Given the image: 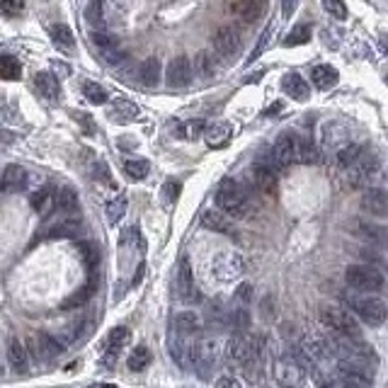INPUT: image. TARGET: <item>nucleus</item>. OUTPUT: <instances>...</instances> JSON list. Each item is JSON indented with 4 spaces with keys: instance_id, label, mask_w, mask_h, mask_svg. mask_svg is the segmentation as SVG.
<instances>
[{
    "instance_id": "nucleus-39",
    "label": "nucleus",
    "mask_w": 388,
    "mask_h": 388,
    "mask_svg": "<svg viewBox=\"0 0 388 388\" xmlns=\"http://www.w3.org/2000/svg\"><path fill=\"white\" fill-rule=\"evenodd\" d=\"M352 230H354V235H359V238L383 240V228H381V226L364 224V221H352Z\"/></svg>"
},
{
    "instance_id": "nucleus-21",
    "label": "nucleus",
    "mask_w": 388,
    "mask_h": 388,
    "mask_svg": "<svg viewBox=\"0 0 388 388\" xmlns=\"http://www.w3.org/2000/svg\"><path fill=\"white\" fill-rule=\"evenodd\" d=\"M349 168H352V175H354L352 182L354 184H362L364 180H369L378 170V158H376V155H364L362 153L352 165H349Z\"/></svg>"
},
{
    "instance_id": "nucleus-29",
    "label": "nucleus",
    "mask_w": 388,
    "mask_h": 388,
    "mask_svg": "<svg viewBox=\"0 0 388 388\" xmlns=\"http://www.w3.org/2000/svg\"><path fill=\"white\" fill-rule=\"evenodd\" d=\"M25 182H27V173L20 165H8V168L3 170V175H0L3 189H20V187H25Z\"/></svg>"
},
{
    "instance_id": "nucleus-40",
    "label": "nucleus",
    "mask_w": 388,
    "mask_h": 388,
    "mask_svg": "<svg viewBox=\"0 0 388 388\" xmlns=\"http://www.w3.org/2000/svg\"><path fill=\"white\" fill-rule=\"evenodd\" d=\"M52 36L61 49H73V44H76V36H73V32L66 25H54Z\"/></svg>"
},
{
    "instance_id": "nucleus-41",
    "label": "nucleus",
    "mask_w": 388,
    "mask_h": 388,
    "mask_svg": "<svg viewBox=\"0 0 388 388\" xmlns=\"http://www.w3.org/2000/svg\"><path fill=\"white\" fill-rule=\"evenodd\" d=\"M124 173L131 180H143L151 173V165H149V160H127V163H124Z\"/></svg>"
},
{
    "instance_id": "nucleus-10",
    "label": "nucleus",
    "mask_w": 388,
    "mask_h": 388,
    "mask_svg": "<svg viewBox=\"0 0 388 388\" xmlns=\"http://www.w3.org/2000/svg\"><path fill=\"white\" fill-rule=\"evenodd\" d=\"M272 158H274L277 168H286L291 160H297V136L289 131L279 133V138L274 141V149H272Z\"/></svg>"
},
{
    "instance_id": "nucleus-44",
    "label": "nucleus",
    "mask_w": 388,
    "mask_h": 388,
    "mask_svg": "<svg viewBox=\"0 0 388 388\" xmlns=\"http://www.w3.org/2000/svg\"><path fill=\"white\" fill-rule=\"evenodd\" d=\"M323 8L330 17L335 20H347V6H345V0H323Z\"/></svg>"
},
{
    "instance_id": "nucleus-11",
    "label": "nucleus",
    "mask_w": 388,
    "mask_h": 388,
    "mask_svg": "<svg viewBox=\"0 0 388 388\" xmlns=\"http://www.w3.org/2000/svg\"><path fill=\"white\" fill-rule=\"evenodd\" d=\"M252 354V343H250V337L246 335V332H235L233 337L228 340V345H226V359L233 364H243L250 359Z\"/></svg>"
},
{
    "instance_id": "nucleus-32",
    "label": "nucleus",
    "mask_w": 388,
    "mask_h": 388,
    "mask_svg": "<svg viewBox=\"0 0 388 388\" xmlns=\"http://www.w3.org/2000/svg\"><path fill=\"white\" fill-rule=\"evenodd\" d=\"M297 160H301V163H306V165L318 160V151L308 136H297Z\"/></svg>"
},
{
    "instance_id": "nucleus-16",
    "label": "nucleus",
    "mask_w": 388,
    "mask_h": 388,
    "mask_svg": "<svg viewBox=\"0 0 388 388\" xmlns=\"http://www.w3.org/2000/svg\"><path fill=\"white\" fill-rule=\"evenodd\" d=\"M362 211H367L369 216H376V219H383L388 214V200L386 192L381 187H371L362 194Z\"/></svg>"
},
{
    "instance_id": "nucleus-14",
    "label": "nucleus",
    "mask_w": 388,
    "mask_h": 388,
    "mask_svg": "<svg viewBox=\"0 0 388 388\" xmlns=\"http://www.w3.org/2000/svg\"><path fill=\"white\" fill-rule=\"evenodd\" d=\"M267 8H270L267 0H235L233 6H230V12L246 22H257L265 17Z\"/></svg>"
},
{
    "instance_id": "nucleus-26",
    "label": "nucleus",
    "mask_w": 388,
    "mask_h": 388,
    "mask_svg": "<svg viewBox=\"0 0 388 388\" xmlns=\"http://www.w3.org/2000/svg\"><path fill=\"white\" fill-rule=\"evenodd\" d=\"M138 114H141V109H138L136 105L127 103V100H117V103H112V107H109V117H112L114 122H119V124L136 122Z\"/></svg>"
},
{
    "instance_id": "nucleus-36",
    "label": "nucleus",
    "mask_w": 388,
    "mask_h": 388,
    "mask_svg": "<svg viewBox=\"0 0 388 388\" xmlns=\"http://www.w3.org/2000/svg\"><path fill=\"white\" fill-rule=\"evenodd\" d=\"M78 230H80V221L68 219V221H61V224L54 226V228L49 230V235H52V238H76Z\"/></svg>"
},
{
    "instance_id": "nucleus-3",
    "label": "nucleus",
    "mask_w": 388,
    "mask_h": 388,
    "mask_svg": "<svg viewBox=\"0 0 388 388\" xmlns=\"http://www.w3.org/2000/svg\"><path fill=\"white\" fill-rule=\"evenodd\" d=\"M345 281L349 284V289L357 291H367V294H376V291H383L386 286V277L378 270L376 265H349L347 272H345Z\"/></svg>"
},
{
    "instance_id": "nucleus-43",
    "label": "nucleus",
    "mask_w": 388,
    "mask_h": 388,
    "mask_svg": "<svg viewBox=\"0 0 388 388\" xmlns=\"http://www.w3.org/2000/svg\"><path fill=\"white\" fill-rule=\"evenodd\" d=\"M127 214V197L124 194H119L117 200H112L107 204V219H109V224H117L122 216Z\"/></svg>"
},
{
    "instance_id": "nucleus-38",
    "label": "nucleus",
    "mask_w": 388,
    "mask_h": 388,
    "mask_svg": "<svg viewBox=\"0 0 388 388\" xmlns=\"http://www.w3.org/2000/svg\"><path fill=\"white\" fill-rule=\"evenodd\" d=\"M129 369H131V371H143V369L149 367L151 364V349L149 347H136L133 349L131 354H129Z\"/></svg>"
},
{
    "instance_id": "nucleus-27",
    "label": "nucleus",
    "mask_w": 388,
    "mask_h": 388,
    "mask_svg": "<svg viewBox=\"0 0 388 388\" xmlns=\"http://www.w3.org/2000/svg\"><path fill=\"white\" fill-rule=\"evenodd\" d=\"M54 200H56V206L68 216H76L80 211V202H78V192L73 187H61L58 194H54Z\"/></svg>"
},
{
    "instance_id": "nucleus-24",
    "label": "nucleus",
    "mask_w": 388,
    "mask_h": 388,
    "mask_svg": "<svg viewBox=\"0 0 388 388\" xmlns=\"http://www.w3.org/2000/svg\"><path fill=\"white\" fill-rule=\"evenodd\" d=\"M202 136L206 138V143H209L211 149H221V146H226V143H228V138L233 136V127H230L228 122L214 124V127L204 129V133H202Z\"/></svg>"
},
{
    "instance_id": "nucleus-54",
    "label": "nucleus",
    "mask_w": 388,
    "mask_h": 388,
    "mask_svg": "<svg viewBox=\"0 0 388 388\" xmlns=\"http://www.w3.org/2000/svg\"><path fill=\"white\" fill-rule=\"evenodd\" d=\"M250 291H252V286H250V284H240V289H238V297L243 299V301H250V297H252Z\"/></svg>"
},
{
    "instance_id": "nucleus-45",
    "label": "nucleus",
    "mask_w": 388,
    "mask_h": 388,
    "mask_svg": "<svg viewBox=\"0 0 388 388\" xmlns=\"http://www.w3.org/2000/svg\"><path fill=\"white\" fill-rule=\"evenodd\" d=\"M92 289H95V281H90V284H85L80 291H78V294H73V297L68 299L66 303H63V308H78V306H83V303H85L87 299L92 297Z\"/></svg>"
},
{
    "instance_id": "nucleus-9",
    "label": "nucleus",
    "mask_w": 388,
    "mask_h": 388,
    "mask_svg": "<svg viewBox=\"0 0 388 388\" xmlns=\"http://www.w3.org/2000/svg\"><path fill=\"white\" fill-rule=\"evenodd\" d=\"M250 180L262 194H267V197L277 194V170L272 168V165L257 160V163L250 168Z\"/></svg>"
},
{
    "instance_id": "nucleus-50",
    "label": "nucleus",
    "mask_w": 388,
    "mask_h": 388,
    "mask_svg": "<svg viewBox=\"0 0 388 388\" xmlns=\"http://www.w3.org/2000/svg\"><path fill=\"white\" fill-rule=\"evenodd\" d=\"M204 129H206V124L202 122V119H197V122H187L182 127V136L184 138H200L202 133H204Z\"/></svg>"
},
{
    "instance_id": "nucleus-51",
    "label": "nucleus",
    "mask_w": 388,
    "mask_h": 388,
    "mask_svg": "<svg viewBox=\"0 0 388 388\" xmlns=\"http://www.w3.org/2000/svg\"><path fill=\"white\" fill-rule=\"evenodd\" d=\"M297 6H299V0H281V15H284V20H289V17L294 15Z\"/></svg>"
},
{
    "instance_id": "nucleus-22",
    "label": "nucleus",
    "mask_w": 388,
    "mask_h": 388,
    "mask_svg": "<svg viewBox=\"0 0 388 388\" xmlns=\"http://www.w3.org/2000/svg\"><path fill=\"white\" fill-rule=\"evenodd\" d=\"M311 80L318 90H330V87H335L337 80H340V73H337V68L323 63V66H316L311 71Z\"/></svg>"
},
{
    "instance_id": "nucleus-34",
    "label": "nucleus",
    "mask_w": 388,
    "mask_h": 388,
    "mask_svg": "<svg viewBox=\"0 0 388 388\" xmlns=\"http://www.w3.org/2000/svg\"><path fill=\"white\" fill-rule=\"evenodd\" d=\"M20 76H22V66L17 58L0 56V78L3 80H20Z\"/></svg>"
},
{
    "instance_id": "nucleus-33",
    "label": "nucleus",
    "mask_w": 388,
    "mask_h": 388,
    "mask_svg": "<svg viewBox=\"0 0 388 388\" xmlns=\"http://www.w3.org/2000/svg\"><path fill=\"white\" fill-rule=\"evenodd\" d=\"M308 41H311V25L301 22V25H297L286 34L284 46H303V44H308Z\"/></svg>"
},
{
    "instance_id": "nucleus-53",
    "label": "nucleus",
    "mask_w": 388,
    "mask_h": 388,
    "mask_svg": "<svg viewBox=\"0 0 388 388\" xmlns=\"http://www.w3.org/2000/svg\"><path fill=\"white\" fill-rule=\"evenodd\" d=\"M216 386H219V388H238L240 381H238V378H233V376H224V378H219V381H216Z\"/></svg>"
},
{
    "instance_id": "nucleus-17",
    "label": "nucleus",
    "mask_w": 388,
    "mask_h": 388,
    "mask_svg": "<svg viewBox=\"0 0 388 388\" xmlns=\"http://www.w3.org/2000/svg\"><path fill=\"white\" fill-rule=\"evenodd\" d=\"M8 362H10V367L15 374H25L27 369H30L27 345L20 343V337H10V340H8Z\"/></svg>"
},
{
    "instance_id": "nucleus-49",
    "label": "nucleus",
    "mask_w": 388,
    "mask_h": 388,
    "mask_svg": "<svg viewBox=\"0 0 388 388\" xmlns=\"http://www.w3.org/2000/svg\"><path fill=\"white\" fill-rule=\"evenodd\" d=\"M197 66H200L202 76H214V73H216L214 58H211L209 52H202L200 56H197Z\"/></svg>"
},
{
    "instance_id": "nucleus-5",
    "label": "nucleus",
    "mask_w": 388,
    "mask_h": 388,
    "mask_svg": "<svg viewBox=\"0 0 388 388\" xmlns=\"http://www.w3.org/2000/svg\"><path fill=\"white\" fill-rule=\"evenodd\" d=\"M337 381L340 386H357V388H367L369 383H371V371H369V367H364V364H357V362H345V359H340V369H337Z\"/></svg>"
},
{
    "instance_id": "nucleus-28",
    "label": "nucleus",
    "mask_w": 388,
    "mask_h": 388,
    "mask_svg": "<svg viewBox=\"0 0 388 388\" xmlns=\"http://www.w3.org/2000/svg\"><path fill=\"white\" fill-rule=\"evenodd\" d=\"M30 204H32V209H34L36 214L41 216V219H46V216L54 211V206H56V200H54L52 189H39V192L32 194Z\"/></svg>"
},
{
    "instance_id": "nucleus-19",
    "label": "nucleus",
    "mask_w": 388,
    "mask_h": 388,
    "mask_svg": "<svg viewBox=\"0 0 388 388\" xmlns=\"http://www.w3.org/2000/svg\"><path fill=\"white\" fill-rule=\"evenodd\" d=\"M299 349H301L311 362H321V359L330 357V345H327V340L321 335H306Z\"/></svg>"
},
{
    "instance_id": "nucleus-47",
    "label": "nucleus",
    "mask_w": 388,
    "mask_h": 388,
    "mask_svg": "<svg viewBox=\"0 0 388 388\" xmlns=\"http://www.w3.org/2000/svg\"><path fill=\"white\" fill-rule=\"evenodd\" d=\"M25 10V0H0V12L8 17H15Z\"/></svg>"
},
{
    "instance_id": "nucleus-1",
    "label": "nucleus",
    "mask_w": 388,
    "mask_h": 388,
    "mask_svg": "<svg viewBox=\"0 0 388 388\" xmlns=\"http://www.w3.org/2000/svg\"><path fill=\"white\" fill-rule=\"evenodd\" d=\"M345 301H347L349 311L354 313V318L364 321L367 325H383V323H386L388 306L381 297H376V294H367V291H364L362 297H357V294H347Z\"/></svg>"
},
{
    "instance_id": "nucleus-2",
    "label": "nucleus",
    "mask_w": 388,
    "mask_h": 388,
    "mask_svg": "<svg viewBox=\"0 0 388 388\" xmlns=\"http://www.w3.org/2000/svg\"><path fill=\"white\" fill-rule=\"evenodd\" d=\"M216 204L224 214H230L233 219H243L248 214V197L233 177H224L216 187Z\"/></svg>"
},
{
    "instance_id": "nucleus-15",
    "label": "nucleus",
    "mask_w": 388,
    "mask_h": 388,
    "mask_svg": "<svg viewBox=\"0 0 388 388\" xmlns=\"http://www.w3.org/2000/svg\"><path fill=\"white\" fill-rule=\"evenodd\" d=\"M177 294L182 301L192 303L197 301V286H194V272H192V265H189L187 257H182L180 260V267H177Z\"/></svg>"
},
{
    "instance_id": "nucleus-20",
    "label": "nucleus",
    "mask_w": 388,
    "mask_h": 388,
    "mask_svg": "<svg viewBox=\"0 0 388 388\" xmlns=\"http://www.w3.org/2000/svg\"><path fill=\"white\" fill-rule=\"evenodd\" d=\"M202 226L209 228V230H214V233H224V235L238 233L235 226H233V221H230L226 214H219V211H204V214H202Z\"/></svg>"
},
{
    "instance_id": "nucleus-4",
    "label": "nucleus",
    "mask_w": 388,
    "mask_h": 388,
    "mask_svg": "<svg viewBox=\"0 0 388 388\" xmlns=\"http://www.w3.org/2000/svg\"><path fill=\"white\" fill-rule=\"evenodd\" d=\"M321 321H323V325L330 327L332 332H337V335H343V337H354V340H359V335H362L359 321L354 318L352 311H347V308L323 306Z\"/></svg>"
},
{
    "instance_id": "nucleus-37",
    "label": "nucleus",
    "mask_w": 388,
    "mask_h": 388,
    "mask_svg": "<svg viewBox=\"0 0 388 388\" xmlns=\"http://www.w3.org/2000/svg\"><path fill=\"white\" fill-rule=\"evenodd\" d=\"M90 39H92V44H95L97 49H100V54L112 52V49H117V46H119V39H117V36L107 34V32H103V30H92Z\"/></svg>"
},
{
    "instance_id": "nucleus-52",
    "label": "nucleus",
    "mask_w": 388,
    "mask_h": 388,
    "mask_svg": "<svg viewBox=\"0 0 388 388\" xmlns=\"http://www.w3.org/2000/svg\"><path fill=\"white\" fill-rule=\"evenodd\" d=\"M180 194V184L177 182H168L165 184V197H168V202H175Z\"/></svg>"
},
{
    "instance_id": "nucleus-35",
    "label": "nucleus",
    "mask_w": 388,
    "mask_h": 388,
    "mask_svg": "<svg viewBox=\"0 0 388 388\" xmlns=\"http://www.w3.org/2000/svg\"><path fill=\"white\" fill-rule=\"evenodd\" d=\"M359 155H362V146H357V143H347V146H343V149L335 153V160L340 168H349Z\"/></svg>"
},
{
    "instance_id": "nucleus-12",
    "label": "nucleus",
    "mask_w": 388,
    "mask_h": 388,
    "mask_svg": "<svg viewBox=\"0 0 388 388\" xmlns=\"http://www.w3.org/2000/svg\"><path fill=\"white\" fill-rule=\"evenodd\" d=\"M274 376H277V381L284 383V386H291V383H301L303 381V367L297 362V357H294V354H286V357H281L279 362H277Z\"/></svg>"
},
{
    "instance_id": "nucleus-18",
    "label": "nucleus",
    "mask_w": 388,
    "mask_h": 388,
    "mask_svg": "<svg viewBox=\"0 0 388 388\" xmlns=\"http://www.w3.org/2000/svg\"><path fill=\"white\" fill-rule=\"evenodd\" d=\"M129 340H131V332H129V327H114V330L109 332L107 354H105V364H107V367H112V364L117 362L119 352H122V347H127Z\"/></svg>"
},
{
    "instance_id": "nucleus-13",
    "label": "nucleus",
    "mask_w": 388,
    "mask_h": 388,
    "mask_svg": "<svg viewBox=\"0 0 388 388\" xmlns=\"http://www.w3.org/2000/svg\"><path fill=\"white\" fill-rule=\"evenodd\" d=\"M160 71H163V66H160V58H155V56L143 58V61L133 68V73H136V83L143 87H149V90L151 87H158Z\"/></svg>"
},
{
    "instance_id": "nucleus-48",
    "label": "nucleus",
    "mask_w": 388,
    "mask_h": 388,
    "mask_svg": "<svg viewBox=\"0 0 388 388\" xmlns=\"http://www.w3.org/2000/svg\"><path fill=\"white\" fill-rule=\"evenodd\" d=\"M270 36H272V27H265V32H262L260 39H257V46L252 49V54H250V58H248V63H252V61H257V58H260V54L267 49V41H270Z\"/></svg>"
},
{
    "instance_id": "nucleus-8",
    "label": "nucleus",
    "mask_w": 388,
    "mask_h": 388,
    "mask_svg": "<svg viewBox=\"0 0 388 388\" xmlns=\"http://www.w3.org/2000/svg\"><path fill=\"white\" fill-rule=\"evenodd\" d=\"M192 61L187 56H175L165 68V83L170 87H187L192 83Z\"/></svg>"
},
{
    "instance_id": "nucleus-31",
    "label": "nucleus",
    "mask_w": 388,
    "mask_h": 388,
    "mask_svg": "<svg viewBox=\"0 0 388 388\" xmlns=\"http://www.w3.org/2000/svg\"><path fill=\"white\" fill-rule=\"evenodd\" d=\"M200 316L194 311H182L175 316V330L180 332V335H194V332L200 330Z\"/></svg>"
},
{
    "instance_id": "nucleus-30",
    "label": "nucleus",
    "mask_w": 388,
    "mask_h": 388,
    "mask_svg": "<svg viewBox=\"0 0 388 388\" xmlns=\"http://www.w3.org/2000/svg\"><path fill=\"white\" fill-rule=\"evenodd\" d=\"M85 20L92 30H105V20H107V15H105V0H90L87 3Z\"/></svg>"
},
{
    "instance_id": "nucleus-25",
    "label": "nucleus",
    "mask_w": 388,
    "mask_h": 388,
    "mask_svg": "<svg viewBox=\"0 0 388 388\" xmlns=\"http://www.w3.org/2000/svg\"><path fill=\"white\" fill-rule=\"evenodd\" d=\"M34 87L39 90L41 97H46V100H58V97H61V85H58V78H54L52 73H36V76H34Z\"/></svg>"
},
{
    "instance_id": "nucleus-46",
    "label": "nucleus",
    "mask_w": 388,
    "mask_h": 388,
    "mask_svg": "<svg viewBox=\"0 0 388 388\" xmlns=\"http://www.w3.org/2000/svg\"><path fill=\"white\" fill-rule=\"evenodd\" d=\"M230 323H233V330L238 332H246L250 327V313L246 308H238V311L230 313Z\"/></svg>"
},
{
    "instance_id": "nucleus-7",
    "label": "nucleus",
    "mask_w": 388,
    "mask_h": 388,
    "mask_svg": "<svg viewBox=\"0 0 388 388\" xmlns=\"http://www.w3.org/2000/svg\"><path fill=\"white\" fill-rule=\"evenodd\" d=\"M214 49H216V54L219 56H224V58H233V56H238V52H240V34H238V30L235 27H219V30L214 32Z\"/></svg>"
},
{
    "instance_id": "nucleus-42",
    "label": "nucleus",
    "mask_w": 388,
    "mask_h": 388,
    "mask_svg": "<svg viewBox=\"0 0 388 388\" xmlns=\"http://www.w3.org/2000/svg\"><path fill=\"white\" fill-rule=\"evenodd\" d=\"M83 95H85L87 103H92V105H107V90L100 87L97 83H85Z\"/></svg>"
},
{
    "instance_id": "nucleus-23",
    "label": "nucleus",
    "mask_w": 388,
    "mask_h": 388,
    "mask_svg": "<svg viewBox=\"0 0 388 388\" xmlns=\"http://www.w3.org/2000/svg\"><path fill=\"white\" fill-rule=\"evenodd\" d=\"M281 87L294 100H308V95H311V87H308V83L299 73H286L284 80H281Z\"/></svg>"
},
{
    "instance_id": "nucleus-6",
    "label": "nucleus",
    "mask_w": 388,
    "mask_h": 388,
    "mask_svg": "<svg viewBox=\"0 0 388 388\" xmlns=\"http://www.w3.org/2000/svg\"><path fill=\"white\" fill-rule=\"evenodd\" d=\"M27 345H30L27 354H32V357L39 359V362H46V359H54V357H58V354L63 352V345L58 343V340H54L52 335H46V332H39V335H32L30 340H27Z\"/></svg>"
}]
</instances>
